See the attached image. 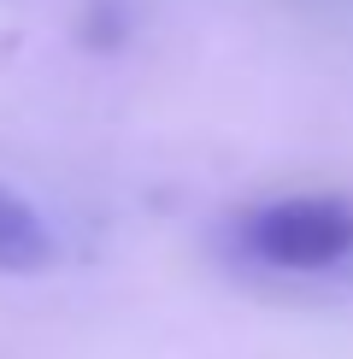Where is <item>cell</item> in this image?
Wrapping results in <instances>:
<instances>
[{"label": "cell", "mask_w": 353, "mask_h": 359, "mask_svg": "<svg viewBox=\"0 0 353 359\" xmlns=\"http://www.w3.org/2000/svg\"><path fill=\"white\" fill-rule=\"evenodd\" d=\"M247 259L271 271H330L353 253V206L335 194H283L242 218Z\"/></svg>", "instance_id": "obj_1"}, {"label": "cell", "mask_w": 353, "mask_h": 359, "mask_svg": "<svg viewBox=\"0 0 353 359\" xmlns=\"http://www.w3.org/2000/svg\"><path fill=\"white\" fill-rule=\"evenodd\" d=\"M53 259V230L41 212L0 183V271H41Z\"/></svg>", "instance_id": "obj_2"}]
</instances>
